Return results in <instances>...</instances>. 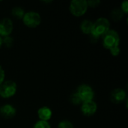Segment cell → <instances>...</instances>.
<instances>
[{"instance_id":"cell-17","label":"cell","mask_w":128,"mask_h":128,"mask_svg":"<svg viewBox=\"0 0 128 128\" xmlns=\"http://www.w3.org/2000/svg\"><path fill=\"white\" fill-rule=\"evenodd\" d=\"M58 128H74V124L70 121L64 120L58 123Z\"/></svg>"},{"instance_id":"cell-14","label":"cell","mask_w":128,"mask_h":128,"mask_svg":"<svg viewBox=\"0 0 128 128\" xmlns=\"http://www.w3.org/2000/svg\"><path fill=\"white\" fill-rule=\"evenodd\" d=\"M124 15V14L119 8H115V9H113L112 10L111 14H110L111 18L114 21H119V20H121L123 18Z\"/></svg>"},{"instance_id":"cell-22","label":"cell","mask_w":128,"mask_h":128,"mask_svg":"<svg viewBox=\"0 0 128 128\" xmlns=\"http://www.w3.org/2000/svg\"><path fill=\"white\" fill-rule=\"evenodd\" d=\"M4 77H5V73L2 67L0 66V85L4 81Z\"/></svg>"},{"instance_id":"cell-1","label":"cell","mask_w":128,"mask_h":128,"mask_svg":"<svg viewBox=\"0 0 128 128\" xmlns=\"http://www.w3.org/2000/svg\"><path fill=\"white\" fill-rule=\"evenodd\" d=\"M110 29V22L105 17H100L95 22H93V28L91 37L93 39H98Z\"/></svg>"},{"instance_id":"cell-2","label":"cell","mask_w":128,"mask_h":128,"mask_svg":"<svg viewBox=\"0 0 128 128\" xmlns=\"http://www.w3.org/2000/svg\"><path fill=\"white\" fill-rule=\"evenodd\" d=\"M103 45L104 48L110 50L114 47H117L119 45L120 37L118 33L113 30L110 29L106 33H105L103 36Z\"/></svg>"},{"instance_id":"cell-19","label":"cell","mask_w":128,"mask_h":128,"mask_svg":"<svg viewBox=\"0 0 128 128\" xmlns=\"http://www.w3.org/2000/svg\"><path fill=\"white\" fill-rule=\"evenodd\" d=\"M87 4H88V6L90 8H97L98 6L100 5V0H90V1H87Z\"/></svg>"},{"instance_id":"cell-18","label":"cell","mask_w":128,"mask_h":128,"mask_svg":"<svg viewBox=\"0 0 128 128\" xmlns=\"http://www.w3.org/2000/svg\"><path fill=\"white\" fill-rule=\"evenodd\" d=\"M13 43H14V39L10 36H7V37L2 38V44H4L7 47H8V48L11 47L13 45Z\"/></svg>"},{"instance_id":"cell-5","label":"cell","mask_w":128,"mask_h":128,"mask_svg":"<svg viewBox=\"0 0 128 128\" xmlns=\"http://www.w3.org/2000/svg\"><path fill=\"white\" fill-rule=\"evenodd\" d=\"M22 20L25 26L28 28H36L41 22L40 15L35 11H28L25 13Z\"/></svg>"},{"instance_id":"cell-7","label":"cell","mask_w":128,"mask_h":128,"mask_svg":"<svg viewBox=\"0 0 128 128\" xmlns=\"http://www.w3.org/2000/svg\"><path fill=\"white\" fill-rule=\"evenodd\" d=\"M14 28L13 22L9 18H4L0 20V37L10 36Z\"/></svg>"},{"instance_id":"cell-23","label":"cell","mask_w":128,"mask_h":128,"mask_svg":"<svg viewBox=\"0 0 128 128\" xmlns=\"http://www.w3.org/2000/svg\"><path fill=\"white\" fill-rule=\"evenodd\" d=\"M2 37H0V48H1V46H2Z\"/></svg>"},{"instance_id":"cell-9","label":"cell","mask_w":128,"mask_h":128,"mask_svg":"<svg viewBox=\"0 0 128 128\" xmlns=\"http://www.w3.org/2000/svg\"><path fill=\"white\" fill-rule=\"evenodd\" d=\"M127 97L125 91L122 88H116L110 94V100L114 104H121Z\"/></svg>"},{"instance_id":"cell-11","label":"cell","mask_w":128,"mask_h":128,"mask_svg":"<svg viewBox=\"0 0 128 128\" xmlns=\"http://www.w3.org/2000/svg\"><path fill=\"white\" fill-rule=\"evenodd\" d=\"M52 112L50 110V108L47 106H43L40 107L38 110V116L40 121L48 122L52 118Z\"/></svg>"},{"instance_id":"cell-20","label":"cell","mask_w":128,"mask_h":128,"mask_svg":"<svg viewBox=\"0 0 128 128\" xmlns=\"http://www.w3.org/2000/svg\"><path fill=\"white\" fill-rule=\"evenodd\" d=\"M121 10L123 11V13H124V14H127L128 13V2L127 0L124 1V2L122 3Z\"/></svg>"},{"instance_id":"cell-8","label":"cell","mask_w":128,"mask_h":128,"mask_svg":"<svg viewBox=\"0 0 128 128\" xmlns=\"http://www.w3.org/2000/svg\"><path fill=\"white\" fill-rule=\"evenodd\" d=\"M98 110V105L94 100H89L82 103L81 112L86 116H92Z\"/></svg>"},{"instance_id":"cell-3","label":"cell","mask_w":128,"mask_h":128,"mask_svg":"<svg viewBox=\"0 0 128 128\" xmlns=\"http://www.w3.org/2000/svg\"><path fill=\"white\" fill-rule=\"evenodd\" d=\"M17 90L16 83L12 80L4 81L0 85V97L4 99L10 98L15 95Z\"/></svg>"},{"instance_id":"cell-4","label":"cell","mask_w":128,"mask_h":128,"mask_svg":"<svg viewBox=\"0 0 128 128\" xmlns=\"http://www.w3.org/2000/svg\"><path fill=\"white\" fill-rule=\"evenodd\" d=\"M88 4L86 0H73L70 3L69 10L74 16H83L88 10Z\"/></svg>"},{"instance_id":"cell-12","label":"cell","mask_w":128,"mask_h":128,"mask_svg":"<svg viewBox=\"0 0 128 128\" xmlns=\"http://www.w3.org/2000/svg\"><path fill=\"white\" fill-rule=\"evenodd\" d=\"M93 28V22L88 20H85L80 25V29L86 34H91Z\"/></svg>"},{"instance_id":"cell-6","label":"cell","mask_w":128,"mask_h":128,"mask_svg":"<svg viewBox=\"0 0 128 128\" xmlns=\"http://www.w3.org/2000/svg\"><path fill=\"white\" fill-rule=\"evenodd\" d=\"M76 93L80 96L82 103L86 101L93 100L94 98V92L93 88L87 84H82L80 86L77 88Z\"/></svg>"},{"instance_id":"cell-13","label":"cell","mask_w":128,"mask_h":128,"mask_svg":"<svg viewBox=\"0 0 128 128\" xmlns=\"http://www.w3.org/2000/svg\"><path fill=\"white\" fill-rule=\"evenodd\" d=\"M24 14H25V11L20 7H14L11 10V15H12V16L14 17L16 20L22 19Z\"/></svg>"},{"instance_id":"cell-10","label":"cell","mask_w":128,"mask_h":128,"mask_svg":"<svg viewBox=\"0 0 128 128\" xmlns=\"http://www.w3.org/2000/svg\"><path fill=\"white\" fill-rule=\"evenodd\" d=\"M16 110L15 107L10 104H4L0 107V116L4 118H12L16 116Z\"/></svg>"},{"instance_id":"cell-15","label":"cell","mask_w":128,"mask_h":128,"mask_svg":"<svg viewBox=\"0 0 128 128\" xmlns=\"http://www.w3.org/2000/svg\"><path fill=\"white\" fill-rule=\"evenodd\" d=\"M70 101L72 104L74 105H80L82 104V100L80 98V96L78 95V94L76 92L72 94L70 97Z\"/></svg>"},{"instance_id":"cell-16","label":"cell","mask_w":128,"mask_h":128,"mask_svg":"<svg viewBox=\"0 0 128 128\" xmlns=\"http://www.w3.org/2000/svg\"><path fill=\"white\" fill-rule=\"evenodd\" d=\"M32 128H51V126L49 123V122H44V121H38L33 126Z\"/></svg>"},{"instance_id":"cell-21","label":"cell","mask_w":128,"mask_h":128,"mask_svg":"<svg viewBox=\"0 0 128 128\" xmlns=\"http://www.w3.org/2000/svg\"><path fill=\"white\" fill-rule=\"evenodd\" d=\"M110 53L112 54V56H118L120 53V49H119V46H117V47H114L112 49H111L110 50Z\"/></svg>"}]
</instances>
